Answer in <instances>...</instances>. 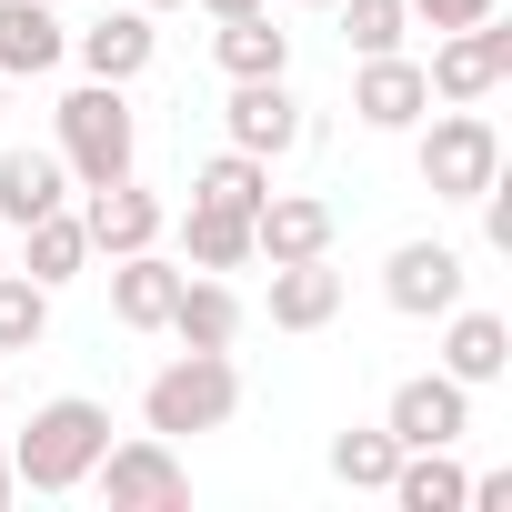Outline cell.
Wrapping results in <instances>:
<instances>
[{"mask_svg":"<svg viewBox=\"0 0 512 512\" xmlns=\"http://www.w3.org/2000/svg\"><path fill=\"white\" fill-rule=\"evenodd\" d=\"M101 442H111V412H101L91 392H61V402H41L31 432L11 442V472H21V492H81L91 462H101Z\"/></svg>","mask_w":512,"mask_h":512,"instance_id":"6da1fadb","label":"cell"},{"mask_svg":"<svg viewBox=\"0 0 512 512\" xmlns=\"http://www.w3.org/2000/svg\"><path fill=\"white\" fill-rule=\"evenodd\" d=\"M61 171L81 181V191H101V181H121L131 171V151H141V131H131V101H121V81H81V91H61Z\"/></svg>","mask_w":512,"mask_h":512,"instance_id":"7a4b0ae2","label":"cell"},{"mask_svg":"<svg viewBox=\"0 0 512 512\" xmlns=\"http://www.w3.org/2000/svg\"><path fill=\"white\" fill-rule=\"evenodd\" d=\"M412 131H422V141H412V161H422V191H432V201H482V191L502 181V131H492L472 101L422 111Z\"/></svg>","mask_w":512,"mask_h":512,"instance_id":"3957f363","label":"cell"},{"mask_svg":"<svg viewBox=\"0 0 512 512\" xmlns=\"http://www.w3.org/2000/svg\"><path fill=\"white\" fill-rule=\"evenodd\" d=\"M231 412H241V372H231V352H181V362H161V372L141 382V422H151L161 442L221 432Z\"/></svg>","mask_w":512,"mask_h":512,"instance_id":"277c9868","label":"cell"},{"mask_svg":"<svg viewBox=\"0 0 512 512\" xmlns=\"http://www.w3.org/2000/svg\"><path fill=\"white\" fill-rule=\"evenodd\" d=\"M91 482H101L111 512H171V502H191V472H181V452H171L161 432H141V442H101Z\"/></svg>","mask_w":512,"mask_h":512,"instance_id":"5b68a950","label":"cell"},{"mask_svg":"<svg viewBox=\"0 0 512 512\" xmlns=\"http://www.w3.org/2000/svg\"><path fill=\"white\" fill-rule=\"evenodd\" d=\"M422 81H432V101H492V91L512 81V31H492V21L442 31L432 61H422Z\"/></svg>","mask_w":512,"mask_h":512,"instance_id":"8992f818","label":"cell"},{"mask_svg":"<svg viewBox=\"0 0 512 512\" xmlns=\"http://www.w3.org/2000/svg\"><path fill=\"white\" fill-rule=\"evenodd\" d=\"M462 282H472V272H462L452 241H402L392 262H382V302H392L402 322H442V312L462 302Z\"/></svg>","mask_w":512,"mask_h":512,"instance_id":"52a82bcc","label":"cell"},{"mask_svg":"<svg viewBox=\"0 0 512 512\" xmlns=\"http://www.w3.org/2000/svg\"><path fill=\"white\" fill-rule=\"evenodd\" d=\"M221 121H231V151H251V161H282V151L312 141L292 81H231V111H221Z\"/></svg>","mask_w":512,"mask_h":512,"instance_id":"ba28073f","label":"cell"},{"mask_svg":"<svg viewBox=\"0 0 512 512\" xmlns=\"http://www.w3.org/2000/svg\"><path fill=\"white\" fill-rule=\"evenodd\" d=\"M332 201L322 191H262V211H251V251L262 262H322L332 251Z\"/></svg>","mask_w":512,"mask_h":512,"instance_id":"9c48e42d","label":"cell"},{"mask_svg":"<svg viewBox=\"0 0 512 512\" xmlns=\"http://www.w3.org/2000/svg\"><path fill=\"white\" fill-rule=\"evenodd\" d=\"M382 432H392L402 452H422V442H462V432H472V392H462L452 372H412V382L392 392Z\"/></svg>","mask_w":512,"mask_h":512,"instance_id":"30bf717a","label":"cell"},{"mask_svg":"<svg viewBox=\"0 0 512 512\" xmlns=\"http://www.w3.org/2000/svg\"><path fill=\"white\" fill-rule=\"evenodd\" d=\"M432 111V81H422V61H402V51H372L362 71H352V121L362 131H412Z\"/></svg>","mask_w":512,"mask_h":512,"instance_id":"8fae6325","label":"cell"},{"mask_svg":"<svg viewBox=\"0 0 512 512\" xmlns=\"http://www.w3.org/2000/svg\"><path fill=\"white\" fill-rule=\"evenodd\" d=\"M161 221H171V211H161V191H141L131 171H121V181H101V191H91V211H81V231H91L101 262H121V251H151V241H161Z\"/></svg>","mask_w":512,"mask_h":512,"instance_id":"7c38bea8","label":"cell"},{"mask_svg":"<svg viewBox=\"0 0 512 512\" xmlns=\"http://www.w3.org/2000/svg\"><path fill=\"white\" fill-rule=\"evenodd\" d=\"M71 51H81V71L91 81H141L151 71V51H161V31H151V11H141V0H131V11H101L91 31H71Z\"/></svg>","mask_w":512,"mask_h":512,"instance_id":"4fadbf2b","label":"cell"},{"mask_svg":"<svg viewBox=\"0 0 512 512\" xmlns=\"http://www.w3.org/2000/svg\"><path fill=\"white\" fill-rule=\"evenodd\" d=\"M61 51H71V21L51 0H0V81H41L61 71Z\"/></svg>","mask_w":512,"mask_h":512,"instance_id":"5bb4252c","label":"cell"},{"mask_svg":"<svg viewBox=\"0 0 512 512\" xmlns=\"http://www.w3.org/2000/svg\"><path fill=\"white\" fill-rule=\"evenodd\" d=\"M442 322H452V332H442V372H452L462 392H482V382H502V372H512V322H502V312L452 302Z\"/></svg>","mask_w":512,"mask_h":512,"instance_id":"9a60e30c","label":"cell"},{"mask_svg":"<svg viewBox=\"0 0 512 512\" xmlns=\"http://www.w3.org/2000/svg\"><path fill=\"white\" fill-rule=\"evenodd\" d=\"M171 302H181V262H161V241L111 262V312H121V332H161Z\"/></svg>","mask_w":512,"mask_h":512,"instance_id":"2e32d148","label":"cell"},{"mask_svg":"<svg viewBox=\"0 0 512 512\" xmlns=\"http://www.w3.org/2000/svg\"><path fill=\"white\" fill-rule=\"evenodd\" d=\"M241 322H251V312H241V292H231L221 272H201V282L181 272V302H171V322H161V332H181V352H231V342H241Z\"/></svg>","mask_w":512,"mask_h":512,"instance_id":"e0dca14e","label":"cell"},{"mask_svg":"<svg viewBox=\"0 0 512 512\" xmlns=\"http://www.w3.org/2000/svg\"><path fill=\"white\" fill-rule=\"evenodd\" d=\"M332 312H342L332 251H322V262H272V332H322Z\"/></svg>","mask_w":512,"mask_h":512,"instance_id":"ac0fdd59","label":"cell"},{"mask_svg":"<svg viewBox=\"0 0 512 512\" xmlns=\"http://www.w3.org/2000/svg\"><path fill=\"white\" fill-rule=\"evenodd\" d=\"M211 61H221L231 81H282V71H292V31H272V11H231V21L211 31Z\"/></svg>","mask_w":512,"mask_h":512,"instance_id":"d6986e66","label":"cell"},{"mask_svg":"<svg viewBox=\"0 0 512 512\" xmlns=\"http://www.w3.org/2000/svg\"><path fill=\"white\" fill-rule=\"evenodd\" d=\"M81 262H91V231H81V211H71V201H61V211H41V221H21V272H31L41 292L81 282Z\"/></svg>","mask_w":512,"mask_h":512,"instance_id":"ffe728a7","label":"cell"},{"mask_svg":"<svg viewBox=\"0 0 512 512\" xmlns=\"http://www.w3.org/2000/svg\"><path fill=\"white\" fill-rule=\"evenodd\" d=\"M71 201V171H61V151H0V221H41V211H61Z\"/></svg>","mask_w":512,"mask_h":512,"instance_id":"44dd1931","label":"cell"},{"mask_svg":"<svg viewBox=\"0 0 512 512\" xmlns=\"http://www.w3.org/2000/svg\"><path fill=\"white\" fill-rule=\"evenodd\" d=\"M181 251H191V272H241V262H251V221L191 201V211H181Z\"/></svg>","mask_w":512,"mask_h":512,"instance_id":"7402d4cb","label":"cell"},{"mask_svg":"<svg viewBox=\"0 0 512 512\" xmlns=\"http://www.w3.org/2000/svg\"><path fill=\"white\" fill-rule=\"evenodd\" d=\"M262 191H272V161H251V151H211L201 171H191V201H211V211H262Z\"/></svg>","mask_w":512,"mask_h":512,"instance_id":"603a6c76","label":"cell"},{"mask_svg":"<svg viewBox=\"0 0 512 512\" xmlns=\"http://www.w3.org/2000/svg\"><path fill=\"white\" fill-rule=\"evenodd\" d=\"M392 462H402V442H392L382 422H372V432H332V482H342V492H382Z\"/></svg>","mask_w":512,"mask_h":512,"instance_id":"cb8c5ba5","label":"cell"},{"mask_svg":"<svg viewBox=\"0 0 512 512\" xmlns=\"http://www.w3.org/2000/svg\"><path fill=\"white\" fill-rule=\"evenodd\" d=\"M41 332H51V292L31 272H0V352H41Z\"/></svg>","mask_w":512,"mask_h":512,"instance_id":"d4e9b609","label":"cell"},{"mask_svg":"<svg viewBox=\"0 0 512 512\" xmlns=\"http://www.w3.org/2000/svg\"><path fill=\"white\" fill-rule=\"evenodd\" d=\"M332 11H342V41L372 61V51H402V31H412V11H402V0H332Z\"/></svg>","mask_w":512,"mask_h":512,"instance_id":"484cf974","label":"cell"},{"mask_svg":"<svg viewBox=\"0 0 512 512\" xmlns=\"http://www.w3.org/2000/svg\"><path fill=\"white\" fill-rule=\"evenodd\" d=\"M412 21H432V31H472V21H492L502 0H402Z\"/></svg>","mask_w":512,"mask_h":512,"instance_id":"4316f807","label":"cell"},{"mask_svg":"<svg viewBox=\"0 0 512 512\" xmlns=\"http://www.w3.org/2000/svg\"><path fill=\"white\" fill-rule=\"evenodd\" d=\"M482 231H492V251H512V191H502V181L482 191Z\"/></svg>","mask_w":512,"mask_h":512,"instance_id":"83f0119b","label":"cell"},{"mask_svg":"<svg viewBox=\"0 0 512 512\" xmlns=\"http://www.w3.org/2000/svg\"><path fill=\"white\" fill-rule=\"evenodd\" d=\"M462 502H482V512H512V472H482V482H472Z\"/></svg>","mask_w":512,"mask_h":512,"instance_id":"f1b7e54d","label":"cell"},{"mask_svg":"<svg viewBox=\"0 0 512 512\" xmlns=\"http://www.w3.org/2000/svg\"><path fill=\"white\" fill-rule=\"evenodd\" d=\"M201 11H211V21H231V11H272V0H201Z\"/></svg>","mask_w":512,"mask_h":512,"instance_id":"f546056e","label":"cell"},{"mask_svg":"<svg viewBox=\"0 0 512 512\" xmlns=\"http://www.w3.org/2000/svg\"><path fill=\"white\" fill-rule=\"evenodd\" d=\"M21 492V472H11V442H0V502H11Z\"/></svg>","mask_w":512,"mask_h":512,"instance_id":"4dcf8cb0","label":"cell"},{"mask_svg":"<svg viewBox=\"0 0 512 512\" xmlns=\"http://www.w3.org/2000/svg\"><path fill=\"white\" fill-rule=\"evenodd\" d=\"M141 11H181V0H141Z\"/></svg>","mask_w":512,"mask_h":512,"instance_id":"1f68e13d","label":"cell"},{"mask_svg":"<svg viewBox=\"0 0 512 512\" xmlns=\"http://www.w3.org/2000/svg\"><path fill=\"white\" fill-rule=\"evenodd\" d=\"M302 11H332V0H302Z\"/></svg>","mask_w":512,"mask_h":512,"instance_id":"d6a6232c","label":"cell"},{"mask_svg":"<svg viewBox=\"0 0 512 512\" xmlns=\"http://www.w3.org/2000/svg\"><path fill=\"white\" fill-rule=\"evenodd\" d=\"M0 91H11V81H0Z\"/></svg>","mask_w":512,"mask_h":512,"instance_id":"836d02e7","label":"cell"}]
</instances>
